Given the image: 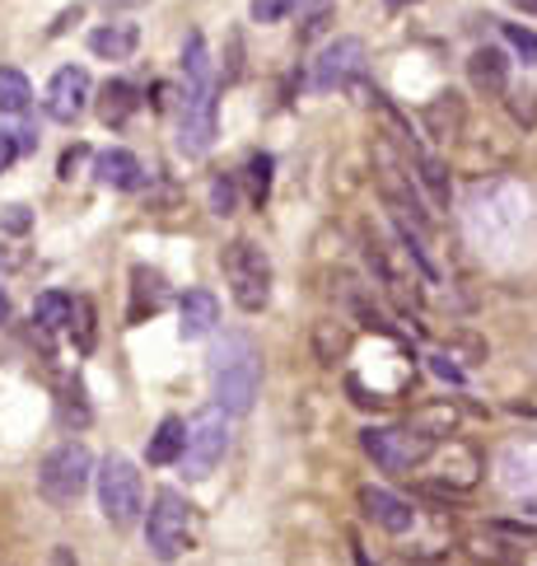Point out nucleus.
<instances>
[{"label":"nucleus","mask_w":537,"mask_h":566,"mask_svg":"<svg viewBox=\"0 0 537 566\" xmlns=\"http://www.w3.org/2000/svg\"><path fill=\"white\" fill-rule=\"evenodd\" d=\"M183 122H178V146L183 154H206L215 141V71H211V52L202 33H187L183 43Z\"/></svg>","instance_id":"nucleus-1"},{"label":"nucleus","mask_w":537,"mask_h":566,"mask_svg":"<svg viewBox=\"0 0 537 566\" xmlns=\"http://www.w3.org/2000/svg\"><path fill=\"white\" fill-rule=\"evenodd\" d=\"M211 388H215V407H225L229 417H244L257 403V388H262V356L248 333H225L211 346Z\"/></svg>","instance_id":"nucleus-2"},{"label":"nucleus","mask_w":537,"mask_h":566,"mask_svg":"<svg viewBox=\"0 0 537 566\" xmlns=\"http://www.w3.org/2000/svg\"><path fill=\"white\" fill-rule=\"evenodd\" d=\"M192 543V501L173 487H159L146 511V548L154 562H178Z\"/></svg>","instance_id":"nucleus-3"},{"label":"nucleus","mask_w":537,"mask_h":566,"mask_svg":"<svg viewBox=\"0 0 537 566\" xmlns=\"http://www.w3.org/2000/svg\"><path fill=\"white\" fill-rule=\"evenodd\" d=\"M221 267H225L229 296H234L238 309H248V314L267 309V300H271V263H267L262 248H257L253 239H234L221 253Z\"/></svg>","instance_id":"nucleus-4"},{"label":"nucleus","mask_w":537,"mask_h":566,"mask_svg":"<svg viewBox=\"0 0 537 566\" xmlns=\"http://www.w3.org/2000/svg\"><path fill=\"white\" fill-rule=\"evenodd\" d=\"M98 505H104V515L112 530H131L136 520L146 511V487H141V473H136V463L122 459V455H108L98 463Z\"/></svg>","instance_id":"nucleus-5"},{"label":"nucleus","mask_w":537,"mask_h":566,"mask_svg":"<svg viewBox=\"0 0 537 566\" xmlns=\"http://www.w3.org/2000/svg\"><path fill=\"white\" fill-rule=\"evenodd\" d=\"M361 445L384 473H411L440 450V440L421 436L416 426H369V431H361Z\"/></svg>","instance_id":"nucleus-6"},{"label":"nucleus","mask_w":537,"mask_h":566,"mask_svg":"<svg viewBox=\"0 0 537 566\" xmlns=\"http://www.w3.org/2000/svg\"><path fill=\"white\" fill-rule=\"evenodd\" d=\"M229 455V413L225 407H202L187 421V450H183V468L192 482H202L215 473V463Z\"/></svg>","instance_id":"nucleus-7"},{"label":"nucleus","mask_w":537,"mask_h":566,"mask_svg":"<svg viewBox=\"0 0 537 566\" xmlns=\"http://www.w3.org/2000/svg\"><path fill=\"white\" fill-rule=\"evenodd\" d=\"M89 478H98V473H94V455H89L79 440L56 445V450L43 459V468H37V487H43L52 501H62V505L85 492Z\"/></svg>","instance_id":"nucleus-8"},{"label":"nucleus","mask_w":537,"mask_h":566,"mask_svg":"<svg viewBox=\"0 0 537 566\" xmlns=\"http://www.w3.org/2000/svg\"><path fill=\"white\" fill-rule=\"evenodd\" d=\"M365 71V43L361 38H336L332 47H323V56L313 62V89H346L355 75Z\"/></svg>","instance_id":"nucleus-9"},{"label":"nucleus","mask_w":537,"mask_h":566,"mask_svg":"<svg viewBox=\"0 0 537 566\" xmlns=\"http://www.w3.org/2000/svg\"><path fill=\"white\" fill-rule=\"evenodd\" d=\"M355 501H361V515H365L369 524H379L384 534H411L416 511H411V501H407V496L388 492V487L365 482L361 492H355Z\"/></svg>","instance_id":"nucleus-10"},{"label":"nucleus","mask_w":537,"mask_h":566,"mask_svg":"<svg viewBox=\"0 0 537 566\" xmlns=\"http://www.w3.org/2000/svg\"><path fill=\"white\" fill-rule=\"evenodd\" d=\"M85 104H89V71L85 66H62L52 75L47 99H43L47 117L52 122H75V117L85 113Z\"/></svg>","instance_id":"nucleus-11"},{"label":"nucleus","mask_w":537,"mask_h":566,"mask_svg":"<svg viewBox=\"0 0 537 566\" xmlns=\"http://www.w3.org/2000/svg\"><path fill=\"white\" fill-rule=\"evenodd\" d=\"M178 333H183L187 342H202V338H211L215 333V323H221V300L211 296V290H187L183 296V305H178Z\"/></svg>","instance_id":"nucleus-12"},{"label":"nucleus","mask_w":537,"mask_h":566,"mask_svg":"<svg viewBox=\"0 0 537 566\" xmlns=\"http://www.w3.org/2000/svg\"><path fill=\"white\" fill-rule=\"evenodd\" d=\"M94 179L104 188H112V192H131V188H141L146 169H141V160H136L131 150H104L94 160Z\"/></svg>","instance_id":"nucleus-13"},{"label":"nucleus","mask_w":537,"mask_h":566,"mask_svg":"<svg viewBox=\"0 0 537 566\" xmlns=\"http://www.w3.org/2000/svg\"><path fill=\"white\" fill-rule=\"evenodd\" d=\"M183 450H187V421L183 417H164L154 426L150 445H146V459L154 468H164V463H183Z\"/></svg>","instance_id":"nucleus-14"},{"label":"nucleus","mask_w":537,"mask_h":566,"mask_svg":"<svg viewBox=\"0 0 537 566\" xmlns=\"http://www.w3.org/2000/svg\"><path fill=\"white\" fill-rule=\"evenodd\" d=\"M136 43H141V29L136 24H104L89 33V47H94V56H104V62H127Z\"/></svg>","instance_id":"nucleus-15"},{"label":"nucleus","mask_w":537,"mask_h":566,"mask_svg":"<svg viewBox=\"0 0 537 566\" xmlns=\"http://www.w3.org/2000/svg\"><path fill=\"white\" fill-rule=\"evenodd\" d=\"M164 305V277L150 267H136L131 271V323H141L146 314H154V309Z\"/></svg>","instance_id":"nucleus-16"},{"label":"nucleus","mask_w":537,"mask_h":566,"mask_svg":"<svg viewBox=\"0 0 537 566\" xmlns=\"http://www.w3.org/2000/svg\"><path fill=\"white\" fill-rule=\"evenodd\" d=\"M468 75H472V85H476V89L501 94L505 81H509V66H505V56L495 52V47H476V52H472V62H468Z\"/></svg>","instance_id":"nucleus-17"},{"label":"nucleus","mask_w":537,"mask_h":566,"mask_svg":"<svg viewBox=\"0 0 537 566\" xmlns=\"http://www.w3.org/2000/svg\"><path fill=\"white\" fill-rule=\"evenodd\" d=\"M75 319V300L66 296V290H43V296L33 300V323L47 328V333H56V328H66Z\"/></svg>","instance_id":"nucleus-18"},{"label":"nucleus","mask_w":537,"mask_h":566,"mask_svg":"<svg viewBox=\"0 0 537 566\" xmlns=\"http://www.w3.org/2000/svg\"><path fill=\"white\" fill-rule=\"evenodd\" d=\"M131 113H136V89L127 81H108L104 85V99H98V117H104L108 127H122Z\"/></svg>","instance_id":"nucleus-19"},{"label":"nucleus","mask_w":537,"mask_h":566,"mask_svg":"<svg viewBox=\"0 0 537 566\" xmlns=\"http://www.w3.org/2000/svg\"><path fill=\"white\" fill-rule=\"evenodd\" d=\"M29 99H33L29 75L14 71V66H0V113H24Z\"/></svg>","instance_id":"nucleus-20"},{"label":"nucleus","mask_w":537,"mask_h":566,"mask_svg":"<svg viewBox=\"0 0 537 566\" xmlns=\"http://www.w3.org/2000/svg\"><path fill=\"white\" fill-rule=\"evenodd\" d=\"M271 169H276L271 154H262V150L248 154V192H253V202H257V206L271 197Z\"/></svg>","instance_id":"nucleus-21"},{"label":"nucleus","mask_w":537,"mask_h":566,"mask_svg":"<svg viewBox=\"0 0 537 566\" xmlns=\"http://www.w3.org/2000/svg\"><path fill=\"white\" fill-rule=\"evenodd\" d=\"M501 33H505V43L519 52L528 66H537V33H533V29H524V24H501Z\"/></svg>","instance_id":"nucleus-22"},{"label":"nucleus","mask_w":537,"mask_h":566,"mask_svg":"<svg viewBox=\"0 0 537 566\" xmlns=\"http://www.w3.org/2000/svg\"><path fill=\"white\" fill-rule=\"evenodd\" d=\"M421 183L434 192V202H449V179H444V164L440 160H430V154H421Z\"/></svg>","instance_id":"nucleus-23"},{"label":"nucleus","mask_w":537,"mask_h":566,"mask_svg":"<svg viewBox=\"0 0 537 566\" xmlns=\"http://www.w3.org/2000/svg\"><path fill=\"white\" fill-rule=\"evenodd\" d=\"M294 0H253V19L257 24H281V19L290 14Z\"/></svg>","instance_id":"nucleus-24"},{"label":"nucleus","mask_w":537,"mask_h":566,"mask_svg":"<svg viewBox=\"0 0 537 566\" xmlns=\"http://www.w3.org/2000/svg\"><path fill=\"white\" fill-rule=\"evenodd\" d=\"M342 351H346V333L332 338V323L318 328V356H323V365H332L336 356H342Z\"/></svg>","instance_id":"nucleus-25"},{"label":"nucleus","mask_w":537,"mask_h":566,"mask_svg":"<svg viewBox=\"0 0 537 566\" xmlns=\"http://www.w3.org/2000/svg\"><path fill=\"white\" fill-rule=\"evenodd\" d=\"M211 211H215V216H229V211H234V183L229 179L211 183Z\"/></svg>","instance_id":"nucleus-26"},{"label":"nucleus","mask_w":537,"mask_h":566,"mask_svg":"<svg viewBox=\"0 0 537 566\" xmlns=\"http://www.w3.org/2000/svg\"><path fill=\"white\" fill-rule=\"evenodd\" d=\"M19 150H24V146H19V136H10V131H0V173H6L14 160H19Z\"/></svg>","instance_id":"nucleus-27"},{"label":"nucleus","mask_w":537,"mask_h":566,"mask_svg":"<svg viewBox=\"0 0 537 566\" xmlns=\"http://www.w3.org/2000/svg\"><path fill=\"white\" fill-rule=\"evenodd\" d=\"M430 370H434V375H440V380H449V384H463V370L453 365L449 356H430Z\"/></svg>","instance_id":"nucleus-28"},{"label":"nucleus","mask_w":537,"mask_h":566,"mask_svg":"<svg viewBox=\"0 0 537 566\" xmlns=\"http://www.w3.org/2000/svg\"><path fill=\"white\" fill-rule=\"evenodd\" d=\"M323 19H327V0H313V14H309V24H304V38H313L318 29H323Z\"/></svg>","instance_id":"nucleus-29"},{"label":"nucleus","mask_w":537,"mask_h":566,"mask_svg":"<svg viewBox=\"0 0 537 566\" xmlns=\"http://www.w3.org/2000/svg\"><path fill=\"white\" fill-rule=\"evenodd\" d=\"M85 160V146H75V150H66V160H62V179H75V164Z\"/></svg>","instance_id":"nucleus-30"},{"label":"nucleus","mask_w":537,"mask_h":566,"mask_svg":"<svg viewBox=\"0 0 537 566\" xmlns=\"http://www.w3.org/2000/svg\"><path fill=\"white\" fill-rule=\"evenodd\" d=\"M351 557H355V566H379V562H374V557L365 553V543L355 538V534H351Z\"/></svg>","instance_id":"nucleus-31"},{"label":"nucleus","mask_w":537,"mask_h":566,"mask_svg":"<svg viewBox=\"0 0 537 566\" xmlns=\"http://www.w3.org/2000/svg\"><path fill=\"white\" fill-rule=\"evenodd\" d=\"M47 566H79V562H75L71 548H52V553H47Z\"/></svg>","instance_id":"nucleus-32"},{"label":"nucleus","mask_w":537,"mask_h":566,"mask_svg":"<svg viewBox=\"0 0 537 566\" xmlns=\"http://www.w3.org/2000/svg\"><path fill=\"white\" fill-rule=\"evenodd\" d=\"M10 319V300H6V290H0V323Z\"/></svg>","instance_id":"nucleus-33"},{"label":"nucleus","mask_w":537,"mask_h":566,"mask_svg":"<svg viewBox=\"0 0 537 566\" xmlns=\"http://www.w3.org/2000/svg\"><path fill=\"white\" fill-rule=\"evenodd\" d=\"M519 10H528V14H537V0H514Z\"/></svg>","instance_id":"nucleus-34"},{"label":"nucleus","mask_w":537,"mask_h":566,"mask_svg":"<svg viewBox=\"0 0 537 566\" xmlns=\"http://www.w3.org/2000/svg\"><path fill=\"white\" fill-rule=\"evenodd\" d=\"M388 6H407V0H388Z\"/></svg>","instance_id":"nucleus-35"},{"label":"nucleus","mask_w":537,"mask_h":566,"mask_svg":"<svg viewBox=\"0 0 537 566\" xmlns=\"http://www.w3.org/2000/svg\"><path fill=\"white\" fill-rule=\"evenodd\" d=\"M533 515H537V505H533Z\"/></svg>","instance_id":"nucleus-36"}]
</instances>
